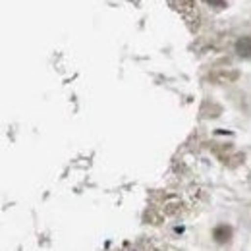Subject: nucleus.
<instances>
[{"label": "nucleus", "mask_w": 251, "mask_h": 251, "mask_svg": "<svg viewBox=\"0 0 251 251\" xmlns=\"http://www.w3.org/2000/svg\"><path fill=\"white\" fill-rule=\"evenodd\" d=\"M236 50H238L240 56H251V39L250 37L240 39L238 45H236Z\"/></svg>", "instance_id": "f257e3e1"}, {"label": "nucleus", "mask_w": 251, "mask_h": 251, "mask_svg": "<svg viewBox=\"0 0 251 251\" xmlns=\"http://www.w3.org/2000/svg\"><path fill=\"white\" fill-rule=\"evenodd\" d=\"M205 2H209L211 6H220L222 4V0H205Z\"/></svg>", "instance_id": "f03ea898"}, {"label": "nucleus", "mask_w": 251, "mask_h": 251, "mask_svg": "<svg viewBox=\"0 0 251 251\" xmlns=\"http://www.w3.org/2000/svg\"><path fill=\"white\" fill-rule=\"evenodd\" d=\"M135 251H157V250H153V248H137Z\"/></svg>", "instance_id": "7ed1b4c3"}]
</instances>
